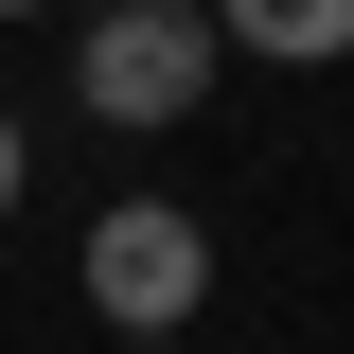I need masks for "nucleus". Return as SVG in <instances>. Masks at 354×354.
<instances>
[{"mask_svg": "<svg viewBox=\"0 0 354 354\" xmlns=\"http://www.w3.org/2000/svg\"><path fill=\"white\" fill-rule=\"evenodd\" d=\"M0 18H36V0H0Z\"/></svg>", "mask_w": 354, "mask_h": 354, "instance_id": "6", "label": "nucleus"}, {"mask_svg": "<svg viewBox=\"0 0 354 354\" xmlns=\"http://www.w3.org/2000/svg\"><path fill=\"white\" fill-rule=\"evenodd\" d=\"M18 195H36V124L0 106V213H18Z\"/></svg>", "mask_w": 354, "mask_h": 354, "instance_id": "4", "label": "nucleus"}, {"mask_svg": "<svg viewBox=\"0 0 354 354\" xmlns=\"http://www.w3.org/2000/svg\"><path fill=\"white\" fill-rule=\"evenodd\" d=\"M213 36L266 53V71H337L354 53V0H213Z\"/></svg>", "mask_w": 354, "mask_h": 354, "instance_id": "3", "label": "nucleus"}, {"mask_svg": "<svg viewBox=\"0 0 354 354\" xmlns=\"http://www.w3.org/2000/svg\"><path fill=\"white\" fill-rule=\"evenodd\" d=\"M195 301H213V230L177 195H106L88 213V319L106 337H195Z\"/></svg>", "mask_w": 354, "mask_h": 354, "instance_id": "2", "label": "nucleus"}, {"mask_svg": "<svg viewBox=\"0 0 354 354\" xmlns=\"http://www.w3.org/2000/svg\"><path fill=\"white\" fill-rule=\"evenodd\" d=\"M213 71H230L213 0H88V18H71V106H88V124H124V142L195 124Z\"/></svg>", "mask_w": 354, "mask_h": 354, "instance_id": "1", "label": "nucleus"}, {"mask_svg": "<svg viewBox=\"0 0 354 354\" xmlns=\"http://www.w3.org/2000/svg\"><path fill=\"white\" fill-rule=\"evenodd\" d=\"M124 354H195V337H124Z\"/></svg>", "mask_w": 354, "mask_h": 354, "instance_id": "5", "label": "nucleus"}]
</instances>
